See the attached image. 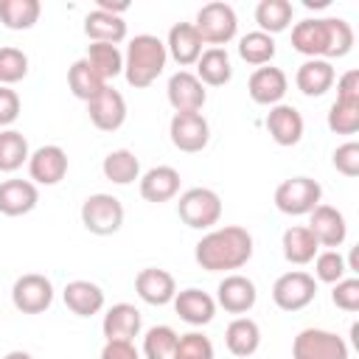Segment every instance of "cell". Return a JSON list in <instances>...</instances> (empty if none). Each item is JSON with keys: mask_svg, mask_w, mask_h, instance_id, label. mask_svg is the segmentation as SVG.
Returning <instances> with one entry per match:
<instances>
[{"mask_svg": "<svg viewBox=\"0 0 359 359\" xmlns=\"http://www.w3.org/2000/svg\"><path fill=\"white\" fill-rule=\"evenodd\" d=\"M292 48L309 59H342L353 48V28L339 17H314L294 22Z\"/></svg>", "mask_w": 359, "mask_h": 359, "instance_id": "obj_1", "label": "cell"}, {"mask_svg": "<svg viewBox=\"0 0 359 359\" xmlns=\"http://www.w3.org/2000/svg\"><path fill=\"white\" fill-rule=\"evenodd\" d=\"M194 258L205 272L241 269L252 258V236L238 224L216 227L196 241Z\"/></svg>", "mask_w": 359, "mask_h": 359, "instance_id": "obj_2", "label": "cell"}, {"mask_svg": "<svg viewBox=\"0 0 359 359\" xmlns=\"http://www.w3.org/2000/svg\"><path fill=\"white\" fill-rule=\"evenodd\" d=\"M165 59H168V50H165V42L160 36L137 34L129 42L126 56H123V76H126L129 87L143 90V87L154 84L165 67Z\"/></svg>", "mask_w": 359, "mask_h": 359, "instance_id": "obj_3", "label": "cell"}, {"mask_svg": "<svg viewBox=\"0 0 359 359\" xmlns=\"http://www.w3.org/2000/svg\"><path fill=\"white\" fill-rule=\"evenodd\" d=\"M199 39L205 45H213V48H222L227 45L233 36H236V28H238V17L233 11L230 3H222V0H213L208 6H202L196 11V22H194Z\"/></svg>", "mask_w": 359, "mask_h": 359, "instance_id": "obj_4", "label": "cell"}, {"mask_svg": "<svg viewBox=\"0 0 359 359\" xmlns=\"http://www.w3.org/2000/svg\"><path fill=\"white\" fill-rule=\"evenodd\" d=\"M180 219L194 230H210L222 219V199L210 188H188L177 202Z\"/></svg>", "mask_w": 359, "mask_h": 359, "instance_id": "obj_5", "label": "cell"}, {"mask_svg": "<svg viewBox=\"0 0 359 359\" xmlns=\"http://www.w3.org/2000/svg\"><path fill=\"white\" fill-rule=\"evenodd\" d=\"M323 188L311 177H289L275 188V208L286 216H306L320 205Z\"/></svg>", "mask_w": 359, "mask_h": 359, "instance_id": "obj_6", "label": "cell"}, {"mask_svg": "<svg viewBox=\"0 0 359 359\" xmlns=\"http://www.w3.org/2000/svg\"><path fill=\"white\" fill-rule=\"evenodd\" d=\"M81 224L93 236H112L123 224V205L112 194H90L81 202Z\"/></svg>", "mask_w": 359, "mask_h": 359, "instance_id": "obj_7", "label": "cell"}, {"mask_svg": "<svg viewBox=\"0 0 359 359\" xmlns=\"http://www.w3.org/2000/svg\"><path fill=\"white\" fill-rule=\"evenodd\" d=\"M292 359H348V345L325 328H303L292 342Z\"/></svg>", "mask_w": 359, "mask_h": 359, "instance_id": "obj_8", "label": "cell"}, {"mask_svg": "<svg viewBox=\"0 0 359 359\" xmlns=\"http://www.w3.org/2000/svg\"><path fill=\"white\" fill-rule=\"evenodd\" d=\"M314 294H317V280L303 269L283 272L272 283V300L280 311H300L314 300Z\"/></svg>", "mask_w": 359, "mask_h": 359, "instance_id": "obj_9", "label": "cell"}, {"mask_svg": "<svg viewBox=\"0 0 359 359\" xmlns=\"http://www.w3.org/2000/svg\"><path fill=\"white\" fill-rule=\"evenodd\" d=\"M11 303L22 314H42L53 303V283L39 272L20 275L11 286Z\"/></svg>", "mask_w": 359, "mask_h": 359, "instance_id": "obj_10", "label": "cell"}, {"mask_svg": "<svg viewBox=\"0 0 359 359\" xmlns=\"http://www.w3.org/2000/svg\"><path fill=\"white\" fill-rule=\"evenodd\" d=\"M168 135H171V143L180 151L196 154V151H202L208 146L210 126H208L202 112H174V118L168 123Z\"/></svg>", "mask_w": 359, "mask_h": 359, "instance_id": "obj_11", "label": "cell"}, {"mask_svg": "<svg viewBox=\"0 0 359 359\" xmlns=\"http://www.w3.org/2000/svg\"><path fill=\"white\" fill-rule=\"evenodd\" d=\"M165 95H168V104L174 107V112H199L205 107V101H208L205 84L191 70H177L168 79Z\"/></svg>", "mask_w": 359, "mask_h": 359, "instance_id": "obj_12", "label": "cell"}, {"mask_svg": "<svg viewBox=\"0 0 359 359\" xmlns=\"http://www.w3.org/2000/svg\"><path fill=\"white\" fill-rule=\"evenodd\" d=\"M87 115L95 129L101 132H115L126 121V98L115 87H104L93 101H87Z\"/></svg>", "mask_w": 359, "mask_h": 359, "instance_id": "obj_13", "label": "cell"}, {"mask_svg": "<svg viewBox=\"0 0 359 359\" xmlns=\"http://www.w3.org/2000/svg\"><path fill=\"white\" fill-rule=\"evenodd\" d=\"M28 174L34 185H56L67 174V151L62 146H39L28 157Z\"/></svg>", "mask_w": 359, "mask_h": 359, "instance_id": "obj_14", "label": "cell"}, {"mask_svg": "<svg viewBox=\"0 0 359 359\" xmlns=\"http://www.w3.org/2000/svg\"><path fill=\"white\" fill-rule=\"evenodd\" d=\"M286 90H289L286 73H283L280 67H272V65H264V67L252 70V76H250V81H247L250 98H252L255 104H261V107H275V104H280L283 95H286Z\"/></svg>", "mask_w": 359, "mask_h": 359, "instance_id": "obj_15", "label": "cell"}, {"mask_svg": "<svg viewBox=\"0 0 359 359\" xmlns=\"http://www.w3.org/2000/svg\"><path fill=\"white\" fill-rule=\"evenodd\" d=\"M306 227L311 230V236L317 238V244H320V247H328V250L339 247V244L345 241V236H348L345 216H342L337 208L323 205V202L309 213V224H306Z\"/></svg>", "mask_w": 359, "mask_h": 359, "instance_id": "obj_16", "label": "cell"}, {"mask_svg": "<svg viewBox=\"0 0 359 359\" xmlns=\"http://www.w3.org/2000/svg\"><path fill=\"white\" fill-rule=\"evenodd\" d=\"M135 292L149 306H165L177 294V280L171 272H165L160 266H146L135 278Z\"/></svg>", "mask_w": 359, "mask_h": 359, "instance_id": "obj_17", "label": "cell"}, {"mask_svg": "<svg viewBox=\"0 0 359 359\" xmlns=\"http://www.w3.org/2000/svg\"><path fill=\"white\" fill-rule=\"evenodd\" d=\"M258 300V289L244 275H224V280L216 289V303L230 314H247Z\"/></svg>", "mask_w": 359, "mask_h": 359, "instance_id": "obj_18", "label": "cell"}, {"mask_svg": "<svg viewBox=\"0 0 359 359\" xmlns=\"http://www.w3.org/2000/svg\"><path fill=\"white\" fill-rule=\"evenodd\" d=\"M266 132L278 146H294L303 137V115L292 104H275L266 112Z\"/></svg>", "mask_w": 359, "mask_h": 359, "instance_id": "obj_19", "label": "cell"}, {"mask_svg": "<svg viewBox=\"0 0 359 359\" xmlns=\"http://www.w3.org/2000/svg\"><path fill=\"white\" fill-rule=\"evenodd\" d=\"M171 303H174V311L180 314V320H185L188 325H208L216 314V300L196 286L177 292Z\"/></svg>", "mask_w": 359, "mask_h": 359, "instance_id": "obj_20", "label": "cell"}, {"mask_svg": "<svg viewBox=\"0 0 359 359\" xmlns=\"http://www.w3.org/2000/svg\"><path fill=\"white\" fill-rule=\"evenodd\" d=\"M202 45H205V42L199 39L194 22H177V25H171V31H168L165 50H168V56H171L180 67H191V65H196V59L202 56Z\"/></svg>", "mask_w": 359, "mask_h": 359, "instance_id": "obj_21", "label": "cell"}, {"mask_svg": "<svg viewBox=\"0 0 359 359\" xmlns=\"http://www.w3.org/2000/svg\"><path fill=\"white\" fill-rule=\"evenodd\" d=\"M334 79H337L334 65L325 62V59H306V62L297 67V73H294L297 90H300L303 95H309V98L325 95V93L334 87Z\"/></svg>", "mask_w": 359, "mask_h": 359, "instance_id": "obj_22", "label": "cell"}, {"mask_svg": "<svg viewBox=\"0 0 359 359\" xmlns=\"http://www.w3.org/2000/svg\"><path fill=\"white\" fill-rule=\"evenodd\" d=\"M180 194V171L174 165H154L140 177V196L146 202H168Z\"/></svg>", "mask_w": 359, "mask_h": 359, "instance_id": "obj_23", "label": "cell"}, {"mask_svg": "<svg viewBox=\"0 0 359 359\" xmlns=\"http://www.w3.org/2000/svg\"><path fill=\"white\" fill-rule=\"evenodd\" d=\"M39 191L31 180H6L0 182V213L3 216H25L36 208Z\"/></svg>", "mask_w": 359, "mask_h": 359, "instance_id": "obj_24", "label": "cell"}, {"mask_svg": "<svg viewBox=\"0 0 359 359\" xmlns=\"http://www.w3.org/2000/svg\"><path fill=\"white\" fill-rule=\"evenodd\" d=\"M140 311L132 306V303H115L112 309H107L104 314V323H101V331L109 339H121V342H132L137 334H140Z\"/></svg>", "mask_w": 359, "mask_h": 359, "instance_id": "obj_25", "label": "cell"}, {"mask_svg": "<svg viewBox=\"0 0 359 359\" xmlns=\"http://www.w3.org/2000/svg\"><path fill=\"white\" fill-rule=\"evenodd\" d=\"M62 297H65V306L79 317H93L104 309V289L93 280H70Z\"/></svg>", "mask_w": 359, "mask_h": 359, "instance_id": "obj_26", "label": "cell"}, {"mask_svg": "<svg viewBox=\"0 0 359 359\" xmlns=\"http://www.w3.org/2000/svg\"><path fill=\"white\" fill-rule=\"evenodd\" d=\"M84 34H87V39H93V42L118 45V42L126 39V22H123V17H115V14H109V11L95 8V11H90V14L84 17Z\"/></svg>", "mask_w": 359, "mask_h": 359, "instance_id": "obj_27", "label": "cell"}, {"mask_svg": "<svg viewBox=\"0 0 359 359\" xmlns=\"http://www.w3.org/2000/svg\"><path fill=\"white\" fill-rule=\"evenodd\" d=\"M196 79L208 87H224L233 79V65L224 48H208L196 59Z\"/></svg>", "mask_w": 359, "mask_h": 359, "instance_id": "obj_28", "label": "cell"}, {"mask_svg": "<svg viewBox=\"0 0 359 359\" xmlns=\"http://www.w3.org/2000/svg\"><path fill=\"white\" fill-rule=\"evenodd\" d=\"M280 247H283V258H286L289 264H297V266L311 264V261H314V255L320 252L317 238H314V236H311V230H309V227H303V224L289 227V230L283 233V238H280Z\"/></svg>", "mask_w": 359, "mask_h": 359, "instance_id": "obj_29", "label": "cell"}, {"mask_svg": "<svg viewBox=\"0 0 359 359\" xmlns=\"http://www.w3.org/2000/svg\"><path fill=\"white\" fill-rule=\"evenodd\" d=\"M224 345L233 356H252L261 345V328L250 317H236L224 331Z\"/></svg>", "mask_w": 359, "mask_h": 359, "instance_id": "obj_30", "label": "cell"}, {"mask_svg": "<svg viewBox=\"0 0 359 359\" xmlns=\"http://www.w3.org/2000/svg\"><path fill=\"white\" fill-rule=\"evenodd\" d=\"M292 3L289 0H261L255 6V22H258V31L264 34H280L292 25Z\"/></svg>", "mask_w": 359, "mask_h": 359, "instance_id": "obj_31", "label": "cell"}, {"mask_svg": "<svg viewBox=\"0 0 359 359\" xmlns=\"http://www.w3.org/2000/svg\"><path fill=\"white\" fill-rule=\"evenodd\" d=\"M101 171H104V177H107L109 182H115V185H129V182H135V180L140 177V160H137L135 151H129V149H115V151H109V154L104 157Z\"/></svg>", "mask_w": 359, "mask_h": 359, "instance_id": "obj_32", "label": "cell"}, {"mask_svg": "<svg viewBox=\"0 0 359 359\" xmlns=\"http://www.w3.org/2000/svg\"><path fill=\"white\" fill-rule=\"evenodd\" d=\"M67 84H70V93H73L76 98H81V101H93V98L107 87V81L90 67L87 59H76V62L70 65V70H67Z\"/></svg>", "mask_w": 359, "mask_h": 359, "instance_id": "obj_33", "label": "cell"}, {"mask_svg": "<svg viewBox=\"0 0 359 359\" xmlns=\"http://www.w3.org/2000/svg\"><path fill=\"white\" fill-rule=\"evenodd\" d=\"M39 0H0V22L11 31H28L39 20Z\"/></svg>", "mask_w": 359, "mask_h": 359, "instance_id": "obj_34", "label": "cell"}, {"mask_svg": "<svg viewBox=\"0 0 359 359\" xmlns=\"http://www.w3.org/2000/svg\"><path fill=\"white\" fill-rule=\"evenodd\" d=\"M90 67L107 81V79H115L123 73V53L118 50V45H107V42H93L87 48V56Z\"/></svg>", "mask_w": 359, "mask_h": 359, "instance_id": "obj_35", "label": "cell"}, {"mask_svg": "<svg viewBox=\"0 0 359 359\" xmlns=\"http://www.w3.org/2000/svg\"><path fill=\"white\" fill-rule=\"evenodd\" d=\"M238 56L247 62V65H255V67H264L275 59V39L264 31H250L238 39Z\"/></svg>", "mask_w": 359, "mask_h": 359, "instance_id": "obj_36", "label": "cell"}, {"mask_svg": "<svg viewBox=\"0 0 359 359\" xmlns=\"http://www.w3.org/2000/svg\"><path fill=\"white\" fill-rule=\"evenodd\" d=\"M28 157H31V151H28L25 135L17 129H3L0 132V171L11 174L22 163H28Z\"/></svg>", "mask_w": 359, "mask_h": 359, "instance_id": "obj_37", "label": "cell"}, {"mask_svg": "<svg viewBox=\"0 0 359 359\" xmlns=\"http://www.w3.org/2000/svg\"><path fill=\"white\" fill-rule=\"evenodd\" d=\"M180 334L171 325H154L143 337V356L146 359H171Z\"/></svg>", "mask_w": 359, "mask_h": 359, "instance_id": "obj_38", "label": "cell"}, {"mask_svg": "<svg viewBox=\"0 0 359 359\" xmlns=\"http://www.w3.org/2000/svg\"><path fill=\"white\" fill-rule=\"evenodd\" d=\"M328 129L334 135H356L359 132V101H334L328 109Z\"/></svg>", "mask_w": 359, "mask_h": 359, "instance_id": "obj_39", "label": "cell"}, {"mask_svg": "<svg viewBox=\"0 0 359 359\" xmlns=\"http://www.w3.org/2000/svg\"><path fill=\"white\" fill-rule=\"evenodd\" d=\"M28 76V56L20 48H0V84L11 87L17 81H22Z\"/></svg>", "mask_w": 359, "mask_h": 359, "instance_id": "obj_40", "label": "cell"}, {"mask_svg": "<svg viewBox=\"0 0 359 359\" xmlns=\"http://www.w3.org/2000/svg\"><path fill=\"white\" fill-rule=\"evenodd\" d=\"M171 359H213V342L199 331H188L177 339Z\"/></svg>", "mask_w": 359, "mask_h": 359, "instance_id": "obj_41", "label": "cell"}, {"mask_svg": "<svg viewBox=\"0 0 359 359\" xmlns=\"http://www.w3.org/2000/svg\"><path fill=\"white\" fill-rule=\"evenodd\" d=\"M345 272H348V264H345V258L337 250H325V252L314 255V275H317V280L337 283V280L345 278Z\"/></svg>", "mask_w": 359, "mask_h": 359, "instance_id": "obj_42", "label": "cell"}, {"mask_svg": "<svg viewBox=\"0 0 359 359\" xmlns=\"http://www.w3.org/2000/svg\"><path fill=\"white\" fill-rule=\"evenodd\" d=\"M331 300L342 311H359V278H342L334 283Z\"/></svg>", "mask_w": 359, "mask_h": 359, "instance_id": "obj_43", "label": "cell"}, {"mask_svg": "<svg viewBox=\"0 0 359 359\" xmlns=\"http://www.w3.org/2000/svg\"><path fill=\"white\" fill-rule=\"evenodd\" d=\"M334 168L345 177H359V143L348 140L334 151Z\"/></svg>", "mask_w": 359, "mask_h": 359, "instance_id": "obj_44", "label": "cell"}, {"mask_svg": "<svg viewBox=\"0 0 359 359\" xmlns=\"http://www.w3.org/2000/svg\"><path fill=\"white\" fill-rule=\"evenodd\" d=\"M20 118V95L0 84V126H11Z\"/></svg>", "mask_w": 359, "mask_h": 359, "instance_id": "obj_45", "label": "cell"}, {"mask_svg": "<svg viewBox=\"0 0 359 359\" xmlns=\"http://www.w3.org/2000/svg\"><path fill=\"white\" fill-rule=\"evenodd\" d=\"M337 98L339 101H359V70H348L337 81Z\"/></svg>", "mask_w": 359, "mask_h": 359, "instance_id": "obj_46", "label": "cell"}, {"mask_svg": "<svg viewBox=\"0 0 359 359\" xmlns=\"http://www.w3.org/2000/svg\"><path fill=\"white\" fill-rule=\"evenodd\" d=\"M101 359H140L137 348L132 342H121V339H109L101 348Z\"/></svg>", "mask_w": 359, "mask_h": 359, "instance_id": "obj_47", "label": "cell"}, {"mask_svg": "<svg viewBox=\"0 0 359 359\" xmlns=\"http://www.w3.org/2000/svg\"><path fill=\"white\" fill-rule=\"evenodd\" d=\"M98 8L101 11H109L115 17H121L123 11H129V3H112V0H98Z\"/></svg>", "mask_w": 359, "mask_h": 359, "instance_id": "obj_48", "label": "cell"}, {"mask_svg": "<svg viewBox=\"0 0 359 359\" xmlns=\"http://www.w3.org/2000/svg\"><path fill=\"white\" fill-rule=\"evenodd\" d=\"M3 359H34V356H31L28 351H8Z\"/></svg>", "mask_w": 359, "mask_h": 359, "instance_id": "obj_49", "label": "cell"}]
</instances>
